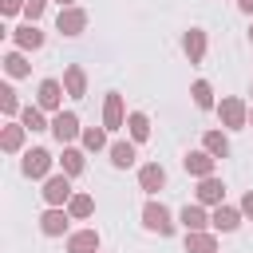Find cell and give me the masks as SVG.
I'll list each match as a JSON object with an SVG mask.
<instances>
[{
	"instance_id": "cell-1",
	"label": "cell",
	"mask_w": 253,
	"mask_h": 253,
	"mask_svg": "<svg viewBox=\"0 0 253 253\" xmlns=\"http://www.w3.org/2000/svg\"><path fill=\"white\" fill-rule=\"evenodd\" d=\"M146 225H150V229H158L162 237H166V233L174 229V221H170V213H166L162 206H154V202L146 206Z\"/></svg>"
},
{
	"instance_id": "cell-2",
	"label": "cell",
	"mask_w": 253,
	"mask_h": 253,
	"mask_svg": "<svg viewBox=\"0 0 253 253\" xmlns=\"http://www.w3.org/2000/svg\"><path fill=\"white\" fill-rule=\"evenodd\" d=\"M43 170H47V150H32V154L24 158V174H28V178H40Z\"/></svg>"
},
{
	"instance_id": "cell-3",
	"label": "cell",
	"mask_w": 253,
	"mask_h": 253,
	"mask_svg": "<svg viewBox=\"0 0 253 253\" xmlns=\"http://www.w3.org/2000/svg\"><path fill=\"white\" fill-rule=\"evenodd\" d=\"M95 249H99V237L95 233H75L71 245H67V253H95Z\"/></svg>"
},
{
	"instance_id": "cell-4",
	"label": "cell",
	"mask_w": 253,
	"mask_h": 253,
	"mask_svg": "<svg viewBox=\"0 0 253 253\" xmlns=\"http://www.w3.org/2000/svg\"><path fill=\"white\" fill-rule=\"evenodd\" d=\"M75 126H79V123H75V115H59V119L51 123V130H55V138H59V142H63V138H71V134H75Z\"/></svg>"
},
{
	"instance_id": "cell-5",
	"label": "cell",
	"mask_w": 253,
	"mask_h": 253,
	"mask_svg": "<svg viewBox=\"0 0 253 253\" xmlns=\"http://www.w3.org/2000/svg\"><path fill=\"white\" fill-rule=\"evenodd\" d=\"M40 103H43V107H55V103H59V83H55V79H43V87H40Z\"/></svg>"
},
{
	"instance_id": "cell-6",
	"label": "cell",
	"mask_w": 253,
	"mask_h": 253,
	"mask_svg": "<svg viewBox=\"0 0 253 253\" xmlns=\"http://www.w3.org/2000/svg\"><path fill=\"white\" fill-rule=\"evenodd\" d=\"M43 194H47V202H63V198L71 194V190H67V178H51Z\"/></svg>"
},
{
	"instance_id": "cell-7",
	"label": "cell",
	"mask_w": 253,
	"mask_h": 253,
	"mask_svg": "<svg viewBox=\"0 0 253 253\" xmlns=\"http://www.w3.org/2000/svg\"><path fill=\"white\" fill-rule=\"evenodd\" d=\"M83 28V12H67V16H59V32H67V36H75Z\"/></svg>"
},
{
	"instance_id": "cell-8",
	"label": "cell",
	"mask_w": 253,
	"mask_h": 253,
	"mask_svg": "<svg viewBox=\"0 0 253 253\" xmlns=\"http://www.w3.org/2000/svg\"><path fill=\"white\" fill-rule=\"evenodd\" d=\"M111 158H115V166H130V162H134V146H126V142H115Z\"/></svg>"
},
{
	"instance_id": "cell-9",
	"label": "cell",
	"mask_w": 253,
	"mask_h": 253,
	"mask_svg": "<svg viewBox=\"0 0 253 253\" xmlns=\"http://www.w3.org/2000/svg\"><path fill=\"white\" fill-rule=\"evenodd\" d=\"M162 182H166V174H162V166H146V170H142V186H146V190H158Z\"/></svg>"
},
{
	"instance_id": "cell-10",
	"label": "cell",
	"mask_w": 253,
	"mask_h": 253,
	"mask_svg": "<svg viewBox=\"0 0 253 253\" xmlns=\"http://www.w3.org/2000/svg\"><path fill=\"white\" fill-rule=\"evenodd\" d=\"M182 221H186V229H202V225H206V217H202L198 206H186V210H182Z\"/></svg>"
},
{
	"instance_id": "cell-11",
	"label": "cell",
	"mask_w": 253,
	"mask_h": 253,
	"mask_svg": "<svg viewBox=\"0 0 253 253\" xmlns=\"http://www.w3.org/2000/svg\"><path fill=\"white\" fill-rule=\"evenodd\" d=\"M16 40H20L24 47H40V40H43V36H40V32L28 24V28H20V32H16Z\"/></svg>"
},
{
	"instance_id": "cell-12",
	"label": "cell",
	"mask_w": 253,
	"mask_h": 253,
	"mask_svg": "<svg viewBox=\"0 0 253 253\" xmlns=\"http://www.w3.org/2000/svg\"><path fill=\"white\" fill-rule=\"evenodd\" d=\"M123 119V107H119V95H107V126H119Z\"/></svg>"
},
{
	"instance_id": "cell-13",
	"label": "cell",
	"mask_w": 253,
	"mask_h": 253,
	"mask_svg": "<svg viewBox=\"0 0 253 253\" xmlns=\"http://www.w3.org/2000/svg\"><path fill=\"white\" fill-rule=\"evenodd\" d=\"M198 194H202V202H217V198H221V182H213V178H206Z\"/></svg>"
},
{
	"instance_id": "cell-14",
	"label": "cell",
	"mask_w": 253,
	"mask_h": 253,
	"mask_svg": "<svg viewBox=\"0 0 253 253\" xmlns=\"http://www.w3.org/2000/svg\"><path fill=\"white\" fill-rule=\"evenodd\" d=\"M213 225H217V229H237V213H233V210H217V213H213Z\"/></svg>"
},
{
	"instance_id": "cell-15",
	"label": "cell",
	"mask_w": 253,
	"mask_h": 253,
	"mask_svg": "<svg viewBox=\"0 0 253 253\" xmlns=\"http://www.w3.org/2000/svg\"><path fill=\"white\" fill-rule=\"evenodd\" d=\"M186 170H194V174H210V158H206V154H190V158H186Z\"/></svg>"
},
{
	"instance_id": "cell-16",
	"label": "cell",
	"mask_w": 253,
	"mask_h": 253,
	"mask_svg": "<svg viewBox=\"0 0 253 253\" xmlns=\"http://www.w3.org/2000/svg\"><path fill=\"white\" fill-rule=\"evenodd\" d=\"M186 249H190V253H213V241H210V237H198V233H194V237L186 241Z\"/></svg>"
},
{
	"instance_id": "cell-17",
	"label": "cell",
	"mask_w": 253,
	"mask_h": 253,
	"mask_svg": "<svg viewBox=\"0 0 253 253\" xmlns=\"http://www.w3.org/2000/svg\"><path fill=\"white\" fill-rule=\"evenodd\" d=\"M130 134H134V138H146V134H150L146 115H130Z\"/></svg>"
},
{
	"instance_id": "cell-18",
	"label": "cell",
	"mask_w": 253,
	"mask_h": 253,
	"mask_svg": "<svg viewBox=\"0 0 253 253\" xmlns=\"http://www.w3.org/2000/svg\"><path fill=\"white\" fill-rule=\"evenodd\" d=\"M63 221H67V217H63V213H55V210H51V213H47V217H43V233H59V229H63Z\"/></svg>"
},
{
	"instance_id": "cell-19",
	"label": "cell",
	"mask_w": 253,
	"mask_h": 253,
	"mask_svg": "<svg viewBox=\"0 0 253 253\" xmlns=\"http://www.w3.org/2000/svg\"><path fill=\"white\" fill-rule=\"evenodd\" d=\"M186 51H190V59L202 55V32H190V36H186Z\"/></svg>"
},
{
	"instance_id": "cell-20",
	"label": "cell",
	"mask_w": 253,
	"mask_h": 253,
	"mask_svg": "<svg viewBox=\"0 0 253 253\" xmlns=\"http://www.w3.org/2000/svg\"><path fill=\"white\" fill-rule=\"evenodd\" d=\"M67 87H71V95H83V71H79V67L67 71Z\"/></svg>"
},
{
	"instance_id": "cell-21",
	"label": "cell",
	"mask_w": 253,
	"mask_h": 253,
	"mask_svg": "<svg viewBox=\"0 0 253 253\" xmlns=\"http://www.w3.org/2000/svg\"><path fill=\"white\" fill-rule=\"evenodd\" d=\"M194 103L198 107H210L213 99H210V83H194Z\"/></svg>"
},
{
	"instance_id": "cell-22",
	"label": "cell",
	"mask_w": 253,
	"mask_h": 253,
	"mask_svg": "<svg viewBox=\"0 0 253 253\" xmlns=\"http://www.w3.org/2000/svg\"><path fill=\"white\" fill-rule=\"evenodd\" d=\"M79 166H83V158H79L75 150H67V154H63V170H67V174H79Z\"/></svg>"
},
{
	"instance_id": "cell-23",
	"label": "cell",
	"mask_w": 253,
	"mask_h": 253,
	"mask_svg": "<svg viewBox=\"0 0 253 253\" xmlns=\"http://www.w3.org/2000/svg\"><path fill=\"white\" fill-rule=\"evenodd\" d=\"M24 126H32V130H43V119H40V111H24Z\"/></svg>"
},
{
	"instance_id": "cell-24",
	"label": "cell",
	"mask_w": 253,
	"mask_h": 253,
	"mask_svg": "<svg viewBox=\"0 0 253 253\" xmlns=\"http://www.w3.org/2000/svg\"><path fill=\"white\" fill-rule=\"evenodd\" d=\"M71 213H75V217L91 213V198H75V202H71Z\"/></svg>"
},
{
	"instance_id": "cell-25",
	"label": "cell",
	"mask_w": 253,
	"mask_h": 253,
	"mask_svg": "<svg viewBox=\"0 0 253 253\" xmlns=\"http://www.w3.org/2000/svg\"><path fill=\"white\" fill-rule=\"evenodd\" d=\"M206 146H210L213 154H225V138H221V134H210V138H206Z\"/></svg>"
},
{
	"instance_id": "cell-26",
	"label": "cell",
	"mask_w": 253,
	"mask_h": 253,
	"mask_svg": "<svg viewBox=\"0 0 253 253\" xmlns=\"http://www.w3.org/2000/svg\"><path fill=\"white\" fill-rule=\"evenodd\" d=\"M8 71H12V75H24L28 67H24V59H20V55H8Z\"/></svg>"
},
{
	"instance_id": "cell-27",
	"label": "cell",
	"mask_w": 253,
	"mask_h": 253,
	"mask_svg": "<svg viewBox=\"0 0 253 253\" xmlns=\"http://www.w3.org/2000/svg\"><path fill=\"white\" fill-rule=\"evenodd\" d=\"M221 111H225V119H229V123H241V107H237V103H225Z\"/></svg>"
},
{
	"instance_id": "cell-28",
	"label": "cell",
	"mask_w": 253,
	"mask_h": 253,
	"mask_svg": "<svg viewBox=\"0 0 253 253\" xmlns=\"http://www.w3.org/2000/svg\"><path fill=\"white\" fill-rule=\"evenodd\" d=\"M4 146H8V150H16V146H20V126H12V130L4 134Z\"/></svg>"
},
{
	"instance_id": "cell-29",
	"label": "cell",
	"mask_w": 253,
	"mask_h": 253,
	"mask_svg": "<svg viewBox=\"0 0 253 253\" xmlns=\"http://www.w3.org/2000/svg\"><path fill=\"white\" fill-rule=\"evenodd\" d=\"M0 95H4V111H16V95H12V91H8V87H4V91H0Z\"/></svg>"
},
{
	"instance_id": "cell-30",
	"label": "cell",
	"mask_w": 253,
	"mask_h": 253,
	"mask_svg": "<svg viewBox=\"0 0 253 253\" xmlns=\"http://www.w3.org/2000/svg\"><path fill=\"white\" fill-rule=\"evenodd\" d=\"M87 146H95V150H99V146H103V134H99V130H87Z\"/></svg>"
},
{
	"instance_id": "cell-31",
	"label": "cell",
	"mask_w": 253,
	"mask_h": 253,
	"mask_svg": "<svg viewBox=\"0 0 253 253\" xmlns=\"http://www.w3.org/2000/svg\"><path fill=\"white\" fill-rule=\"evenodd\" d=\"M40 12H43V0H28V16H32V20H36V16H40Z\"/></svg>"
},
{
	"instance_id": "cell-32",
	"label": "cell",
	"mask_w": 253,
	"mask_h": 253,
	"mask_svg": "<svg viewBox=\"0 0 253 253\" xmlns=\"http://www.w3.org/2000/svg\"><path fill=\"white\" fill-rule=\"evenodd\" d=\"M20 8V0H4V12H16Z\"/></svg>"
},
{
	"instance_id": "cell-33",
	"label": "cell",
	"mask_w": 253,
	"mask_h": 253,
	"mask_svg": "<svg viewBox=\"0 0 253 253\" xmlns=\"http://www.w3.org/2000/svg\"><path fill=\"white\" fill-rule=\"evenodd\" d=\"M241 8H245V12H253V0H241Z\"/></svg>"
},
{
	"instance_id": "cell-34",
	"label": "cell",
	"mask_w": 253,
	"mask_h": 253,
	"mask_svg": "<svg viewBox=\"0 0 253 253\" xmlns=\"http://www.w3.org/2000/svg\"><path fill=\"white\" fill-rule=\"evenodd\" d=\"M245 210H249V213H253V194H249V198H245Z\"/></svg>"
},
{
	"instance_id": "cell-35",
	"label": "cell",
	"mask_w": 253,
	"mask_h": 253,
	"mask_svg": "<svg viewBox=\"0 0 253 253\" xmlns=\"http://www.w3.org/2000/svg\"><path fill=\"white\" fill-rule=\"evenodd\" d=\"M63 4H67V0H63Z\"/></svg>"
}]
</instances>
